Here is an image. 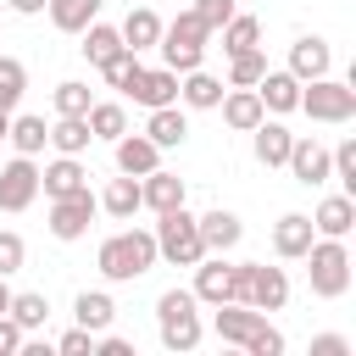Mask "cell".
Masks as SVG:
<instances>
[{
    "mask_svg": "<svg viewBox=\"0 0 356 356\" xmlns=\"http://www.w3.org/2000/svg\"><path fill=\"white\" fill-rule=\"evenodd\" d=\"M228 289H234V261L200 256V261H195V300H200V306H217V300H228Z\"/></svg>",
    "mask_w": 356,
    "mask_h": 356,
    "instance_id": "20",
    "label": "cell"
},
{
    "mask_svg": "<svg viewBox=\"0 0 356 356\" xmlns=\"http://www.w3.org/2000/svg\"><path fill=\"white\" fill-rule=\"evenodd\" d=\"M72 317H78V328H89V334H106V328L117 323V300H111L106 289H78Z\"/></svg>",
    "mask_w": 356,
    "mask_h": 356,
    "instance_id": "25",
    "label": "cell"
},
{
    "mask_svg": "<svg viewBox=\"0 0 356 356\" xmlns=\"http://www.w3.org/2000/svg\"><path fill=\"white\" fill-rule=\"evenodd\" d=\"M206 22L195 17V11H178L172 22H161V39H156V50L167 56V67L172 72H195L200 61H206Z\"/></svg>",
    "mask_w": 356,
    "mask_h": 356,
    "instance_id": "4",
    "label": "cell"
},
{
    "mask_svg": "<svg viewBox=\"0 0 356 356\" xmlns=\"http://www.w3.org/2000/svg\"><path fill=\"white\" fill-rule=\"evenodd\" d=\"M261 323H267V312H256V306H239V300H217V317H211L217 339H222V345H239V350H245V339H250Z\"/></svg>",
    "mask_w": 356,
    "mask_h": 356,
    "instance_id": "10",
    "label": "cell"
},
{
    "mask_svg": "<svg viewBox=\"0 0 356 356\" xmlns=\"http://www.w3.org/2000/svg\"><path fill=\"white\" fill-rule=\"evenodd\" d=\"M39 200V167L33 156H11L0 167V211H28Z\"/></svg>",
    "mask_w": 356,
    "mask_h": 356,
    "instance_id": "8",
    "label": "cell"
},
{
    "mask_svg": "<svg viewBox=\"0 0 356 356\" xmlns=\"http://www.w3.org/2000/svg\"><path fill=\"white\" fill-rule=\"evenodd\" d=\"M95 211H100V200H95L89 189H78V195H61V200H50V222H44V228H50L61 245H72V239H83V234H89Z\"/></svg>",
    "mask_w": 356,
    "mask_h": 356,
    "instance_id": "7",
    "label": "cell"
},
{
    "mask_svg": "<svg viewBox=\"0 0 356 356\" xmlns=\"http://www.w3.org/2000/svg\"><path fill=\"white\" fill-rule=\"evenodd\" d=\"M217 111H222V122L234 128V134H250L267 111H261V95L256 89H222V100H217Z\"/></svg>",
    "mask_w": 356,
    "mask_h": 356,
    "instance_id": "23",
    "label": "cell"
},
{
    "mask_svg": "<svg viewBox=\"0 0 356 356\" xmlns=\"http://www.w3.org/2000/svg\"><path fill=\"white\" fill-rule=\"evenodd\" d=\"M89 139H95V134H89V117H56V122H50V150H56V156H83Z\"/></svg>",
    "mask_w": 356,
    "mask_h": 356,
    "instance_id": "29",
    "label": "cell"
},
{
    "mask_svg": "<svg viewBox=\"0 0 356 356\" xmlns=\"http://www.w3.org/2000/svg\"><path fill=\"white\" fill-rule=\"evenodd\" d=\"M6 128H11V117H6V111H0V139H6Z\"/></svg>",
    "mask_w": 356,
    "mask_h": 356,
    "instance_id": "50",
    "label": "cell"
},
{
    "mask_svg": "<svg viewBox=\"0 0 356 356\" xmlns=\"http://www.w3.org/2000/svg\"><path fill=\"white\" fill-rule=\"evenodd\" d=\"M295 111H306L312 122H328V128H339V122H350L356 117V89L345 83V78H312V83H300V106Z\"/></svg>",
    "mask_w": 356,
    "mask_h": 356,
    "instance_id": "5",
    "label": "cell"
},
{
    "mask_svg": "<svg viewBox=\"0 0 356 356\" xmlns=\"http://www.w3.org/2000/svg\"><path fill=\"white\" fill-rule=\"evenodd\" d=\"M56 117H83L89 106H95V95H89V83H78V78H67V83H56Z\"/></svg>",
    "mask_w": 356,
    "mask_h": 356,
    "instance_id": "39",
    "label": "cell"
},
{
    "mask_svg": "<svg viewBox=\"0 0 356 356\" xmlns=\"http://www.w3.org/2000/svg\"><path fill=\"white\" fill-rule=\"evenodd\" d=\"M217 33H222V50H228V56H239V50H256V44H261V17H245V11H234V17H228Z\"/></svg>",
    "mask_w": 356,
    "mask_h": 356,
    "instance_id": "34",
    "label": "cell"
},
{
    "mask_svg": "<svg viewBox=\"0 0 356 356\" xmlns=\"http://www.w3.org/2000/svg\"><path fill=\"white\" fill-rule=\"evenodd\" d=\"M256 95H261V111L284 117V111H295V106H300V78H295L289 67H284V72H273V67H267V72L256 78Z\"/></svg>",
    "mask_w": 356,
    "mask_h": 356,
    "instance_id": "16",
    "label": "cell"
},
{
    "mask_svg": "<svg viewBox=\"0 0 356 356\" xmlns=\"http://www.w3.org/2000/svg\"><path fill=\"white\" fill-rule=\"evenodd\" d=\"M312 228L317 234H328V239H345L350 228H356V195H323L317 200V211H312Z\"/></svg>",
    "mask_w": 356,
    "mask_h": 356,
    "instance_id": "19",
    "label": "cell"
},
{
    "mask_svg": "<svg viewBox=\"0 0 356 356\" xmlns=\"http://www.w3.org/2000/svg\"><path fill=\"white\" fill-rule=\"evenodd\" d=\"M56 350H61V356H95V334H89V328H67V334L56 339Z\"/></svg>",
    "mask_w": 356,
    "mask_h": 356,
    "instance_id": "44",
    "label": "cell"
},
{
    "mask_svg": "<svg viewBox=\"0 0 356 356\" xmlns=\"http://www.w3.org/2000/svg\"><path fill=\"white\" fill-rule=\"evenodd\" d=\"M312 239H317V228H312L306 211H284V217L273 222V256H284V261H300Z\"/></svg>",
    "mask_w": 356,
    "mask_h": 356,
    "instance_id": "14",
    "label": "cell"
},
{
    "mask_svg": "<svg viewBox=\"0 0 356 356\" xmlns=\"http://www.w3.org/2000/svg\"><path fill=\"white\" fill-rule=\"evenodd\" d=\"M145 139H156L161 150H178V145L189 139V117H184V106H178V100H172V106H156L150 122H145Z\"/></svg>",
    "mask_w": 356,
    "mask_h": 356,
    "instance_id": "24",
    "label": "cell"
},
{
    "mask_svg": "<svg viewBox=\"0 0 356 356\" xmlns=\"http://www.w3.org/2000/svg\"><path fill=\"white\" fill-rule=\"evenodd\" d=\"M178 100L189 106V111H217V100H222V78H211V72H178Z\"/></svg>",
    "mask_w": 356,
    "mask_h": 356,
    "instance_id": "26",
    "label": "cell"
},
{
    "mask_svg": "<svg viewBox=\"0 0 356 356\" xmlns=\"http://www.w3.org/2000/svg\"><path fill=\"white\" fill-rule=\"evenodd\" d=\"M111 145H117V172H128V178H145V172L161 167V145L145 139V134H122Z\"/></svg>",
    "mask_w": 356,
    "mask_h": 356,
    "instance_id": "17",
    "label": "cell"
},
{
    "mask_svg": "<svg viewBox=\"0 0 356 356\" xmlns=\"http://www.w3.org/2000/svg\"><path fill=\"white\" fill-rule=\"evenodd\" d=\"M189 11H195V17L206 22V33H217V28H222V22H228V17L239 11V6H234V0H195Z\"/></svg>",
    "mask_w": 356,
    "mask_h": 356,
    "instance_id": "42",
    "label": "cell"
},
{
    "mask_svg": "<svg viewBox=\"0 0 356 356\" xmlns=\"http://www.w3.org/2000/svg\"><path fill=\"white\" fill-rule=\"evenodd\" d=\"M95 267H100L106 284H134V278H145V273L156 267V234H150V228H122V234L100 239Z\"/></svg>",
    "mask_w": 356,
    "mask_h": 356,
    "instance_id": "1",
    "label": "cell"
},
{
    "mask_svg": "<svg viewBox=\"0 0 356 356\" xmlns=\"http://www.w3.org/2000/svg\"><path fill=\"white\" fill-rule=\"evenodd\" d=\"M6 6H11L17 17H39V11H44V0H6Z\"/></svg>",
    "mask_w": 356,
    "mask_h": 356,
    "instance_id": "48",
    "label": "cell"
},
{
    "mask_svg": "<svg viewBox=\"0 0 356 356\" xmlns=\"http://www.w3.org/2000/svg\"><path fill=\"white\" fill-rule=\"evenodd\" d=\"M156 334H161V345L178 350V356L200 345L206 323H200V300H195V289H167V295L156 300Z\"/></svg>",
    "mask_w": 356,
    "mask_h": 356,
    "instance_id": "2",
    "label": "cell"
},
{
    "mask_svg": "<svg viewBox=\"0 0 356 356\" xmlns=\"http://www.w3.org/2000/svg\"><path fill=\"white\" fill-rule=\"evenodd\" d=\"M139 72H145V67H139V50H128V44H122L111 61H100V78H106L111 89H122V95H128V83H134Z\"/></svg>",
    "mask_w": 356,
    "mask_h": 356,
    "instance_id": "38",
    "label": "cell"
},
{
    "mask_svg": "<svg viewBox=\"0 0 356 356\" xmlns=\"http://www.w3.org/2000/svg\"><path fill=\"white\" fill-rule=\"evenodd\" d=\"M22 261H28V245H22V234H11V228H0V278H11V273H22Z\"/></svg>",
    "mask_w": 356,
    "mask_h": 356,
    "instance_id": "41",
    "label": "cell"
},
{
    "mask_svg": "<svg viewBox=\"0 0 356 356\" xmlns=\"http://www.w3.org/2000/svg\"><path fill=\"white\" fill-rule=\"evenodd\" d=\"M250 306H256V312H284V306H289V278H284V267H267V261L250 267Z\"/></svg>",
    "mask_w": 356,
    "mask_h": 356,
    "instance_id": "21",
    "label": "cell"
},
{
    "mask_svg": "<svg viewBox=\"0 0 356 356\" xmlns=\"http://www.w3.org/2000/svg\"><path fill=\"white\" fill-rule=\"evenodd\" d=\"M184 195H189V189H184V178H178V172H167V167H156V172H145V178H139V206H150L156 217H161V211H172V206H184Z\"/></svg>",
    "mask_w": 356,
    "mask_h": 356,
    "instance_id": "18",
    "label": "cell"
},
{
    "mask_svg": "<svg viewBox=\"0 0 356 356\" xmlns=\"http://www.w3.org/2000/svg\"><path fill=\"white\" fill-rule=\"evenodd\" d=\"M328 67H334V50H328V39H317V33H300V39L289 44V72H295L300 83L323 78Z\"/></svg>",
    "mask_w": 356,
    "mask_h": 356,
    "instance_id": "15",
    "label": "cell"
},
{
    "mask_svg": "<svg viewBox=\"0 0 356 356\" xmlns=\"http://www.w3.org/2000/svg\"><path fill=\"white\" fill-rule=\"evenodd\" d=\"M289 145H295V134H289L284 122H273V117H261V122L250 128V150H256L261 167H284V161H289Z\"/></svg>",
    "mask_w": 356,
    "mask_h": 356,
    "instance_id": "22",
    "label": "cell"
},
{
    "mask_svg": "<svg viewBox=\"0 0 356 356\" xmlns=\"http://www.w3.org/2000/svg\"><path fill=\"white\" fill-rule=\"evenodd\" d=\"M117 33H122V44H128V50H156V39H161V17H156L150 6H134V11L122 17V28H117Z\"/></svg>",
    "mask_w": 356,
    "mask_h": 356,
    "instance_id": "27",
    "label": "cell"
},
{
    "mask_svg": "<svg viewBox=\"0 0 356 356\" xmlns=\"http://www.w3.org/2000/svg\"><path fill=\"white\" fill-rule=\"evenodd\" d=\"M39 189H44V200L78 195V189H89V167H83L78 156H56L50 167H39Z\"/></svg>",
    "mask_w": 356,
    "mask_h": 356,
    "instance_id": "13",
    "label": "cell"
},
{
    "mask_svg": "<svg viewBox=\"0 0 356 356\" xmlns=\"http://www.w3.org/2000/svg\"><path fill=\"white\" fill-rule=\"evenodd\" d=\"M100 211H106V217H117V222H128V217L139 211V178H128V172H122V178H111V184H106V195H100Z\"/></svg>",
    "mask_w": 356,
    "mask_h": 356,
    "instance_id": "33",
    "label": "cell"
},
{
    "mask_svg": "<svg viewBox=\"0 0 356 356\" xmlns=\"http://www.w3.org/2000/svg\"><path fill=\"white\" fill-rule=\"evenodd\" d=\"M17 350H22V328L0 312V356H17Z\"/></svg>",
    "mask_w": 356,
    "mask_h": 356,
    "instance_id": "47",
    "label": "cell"
},
{
    "mask_svg": "<svg viewBox=\"0 0 356 356\" xmlns=\"http://www.w3.org/2000/svg\"><path fill=\"white\" fill-rule=\"evenodd\" d=\"M100 6H106V0H44L50 22H56L61 33H83V28L100 17Z\"/></svg>",
    "mask_w": 356,
    "mask_h": 356,
    "instance_id": "28",
    "label": "cell"
},
{
    "mask_svg": "<svg viewBox=\"0 0 356 356\" xmlns=\"http://www.w3.org/2000/svg\"><path fill=\"white\" fill-rule=\"evenodd\" d=\"M78 39H83V44H78V50H83V56H89V67H100V61H111V56H117V50H122V33H117V28H111V22H100V17H95V22H89V28H83V33H78Z\"/></svg>",
    "mask_w": 356,
    "mask_h": 356,
    "instance_id": "31",
    "label": "cell"
},
{
    "mask_svg": "<svg viewBox=\"0 0 356 356\" xmlns=\"http://www.w3.org/2000/svg\"><path fill=\"white\" fill-rule=\"evenodd\" d=\"M289 178L295 184H306V189H323L328 178H334V161H328V145H317V139H295L289 145Z\"/></svg>",
    "mask_w": 356,
    "mask_h": 356,
    "instance_id": "9",
    "label": "cell"
},
{
    "mask_svg": "<svg viewBox=\"0 0 356 356\" xmlns=\"http://www.w3.org/2000/svg\"><path fill=\"white\" fill-rule=\"evenodd\" d=\"M83 117H89V134H95V139H122V134H128V111H122L117 100H95Z\"/></svg>",
    "mask_w": 356,
    "mask_h": 356,
    "instance_id": "35",
    "label": "cell"
},
{
    "mask_svg": "<svg viewBox=\"0 0 356 356\" xmlns=\"http://www.w3.org/2000/svg\"><path fill=\"white\" fill-rule=\"evenodd\" d=\"M6 306H11V284L0 278V312H6Z\"/></svg>",
    "mask_w": 356,
    "mask_h": 356,
    "instance_id": "49",
    "label": "cell"
},
{
    "mask_svg": "<svg viewBox=\"0 0 356 356\" xmlns=\"http://www.w3.org/2000/svg\"><path fill=\"white\" fill-rule=\"evenodd\" d=\"M6 139L17 145V156H39V150L50 145V122H44V117H33V111H28V117H11Z\"/></svg>",
    "mask_w": 356,
    "mask_h": 356,
    "instance_id": "32",
    "label": "cell"
},
{
    "mask_svg": "<svg viewBox=\"0 0 356 356\" xmlns=\"http://www.w3.org/2000/svg\"><path fill=\"white\" fill-rule=\"evenodd\" d=\"M245 350H250V356H284V334H278L273 323H261V328L245 339Z\"/></svg>",
    "mask_w": 356,
    "mask_h": 356,
    "instance_id": "43",
    "label": "cell"
},
{
    "mask_svg": "<svg viewBox=\"0 0 356 356\" xmlns=\"http://www.w3.org/2000/svg\"><path fill=\"white\" fill-rule=\"evenodd\" d=\"M95 356H134V345H128L122 334L106 328V334H95Z\"/></svg>",
    "mask_w": 356,
    "mask_h": 356,
    "instance_id": "45",
    "label": "cell"
},
{
    "mask_svg": "<svg viewBox=\"0 0 356 356\" xmlns=\"http://www.w3.org/2000/svg\"><path fill=\"white\" fill-rule=\"evenodd\" d=\"M195 228H200V245H206V256H228V250L245 239V222H239L234 211H222V206H211L206 217H195Z\"/></svg>",
    "mask_w": 356,
    "mask_h": 356,
    "instance_id": "11",
    "label": "cell"
},
{
    "mask_svg": "<svg viewBox=\"0 0 356 356\" xmlns=\"http://www.w3.org/2000/svg\"><path fill=\"white\" fill-rule=\"evenodd\" d=\"M312 356H350V339L345 334H317L312 339Z\"/></svg>",
    "mask_w": 356,
    "mask_h": 356,
    "instance_id": "46",
    "label": "cell"
},
{
    "mask_svg": "<svg viewBox=\"0 0 356 356\" xmlns=\"http://www.w3.org/2000/svg\"><path fill=\"white\" fill-rule=\"evenodd\" d=\"M328 161H334V178L345 184V195H356V139H339L328 150Z\"/></svg>",
    "mask_w": 356,
    "mask_h": 356,
    "instance_id": "40",
    "label": "cell"
},
{
    "mask_svg": "<svg viewBox=\"0 0 356 356\" xmlns=\"http://www.w3.org/2000/svg\"><path fill=\"white\" fill-rule=\"evenodd\" d=\"M267 72V56H261V44L256 50H239V56H228V89H256V78Z\"/></svg>",
    "mask_w": 356,
    "mask_h": 356,
    "instance_id": "37",
    "label": "cell"
},
{
    "mask_svg": "<svg viewBox=\"0 0 356 356\" xmlns=\"http://www.w3.org/2000/svg\"><path fill=\"white\" fill-rule=\"evenodd\" d=\"M300 261H312L306 278H312V295H317V300H339V295L350 289V250H345V239L317 234Z\"/></svg>",
    "mask_w": 356,
    "mask_h": 356,
    "instance_id": "3",
    "label": "cell"
},
{
    "mask_svg": "<svg viewBox=\"0 0 356 356\" xmlns=\"http://www.w3.org/2000/svg\"><path fill=\"white\" fill-rule=\"evenodd\" d=\"M128 100H134V106H145V111L172 106V100H178V72H172V67H156V72L145 67V72L128 83Z\"/></svg>",
    "mask_w": 356,
    "mask_h": 356,
    "instance_id": "12",
    "label": "cell"
},
{
    "mask_svg": "<svg viewBox=\"0 0 356 356\" xmlns=\"http://www.w3.org/2000/svg\"><path fill=\"white\" fill-rule=\"evenodd\" d=\"M156 256H167L172 267H195V261L206 256V245H200V228H195V217H189L184 206L161 211V222H156Z\"/></svg>",
    "mask_w": 356,
    "mask_h": 356,
    "instance_id": "6",
    "label": "cell"
},
{
    "mask_svg": "<svg viewBox=\"0 0 356 356\" xmlns=\"http://www.w3.org/2000/svg\"><path fill=\"white\" fill-rule=\"evenodd\" d=\"M6 317H11L22 334H33V328H44V323H50V300H44L39 289H22V295L11 289V306H6Z\"/></svg>",
    "mask_w": 356,
    "mask_h": 356,
    "instance_id": "30",
    "label": "cell"
},
{
    "mask_svg": "<svg viewBox=\"0 0 356 356\" xmlns=\"http://www.w3.org/2000/svg\"><path fill=\"white\" fill-rule=\"evenodd\" d=\"M22 95H28V67L17 56H0V111L11 117L22 106Z\"/></svg>",
    "mask_w": 356,
    "mask_h": 356,
    "instance_id": "36",
    "label": "cell"
}]
</instances>
